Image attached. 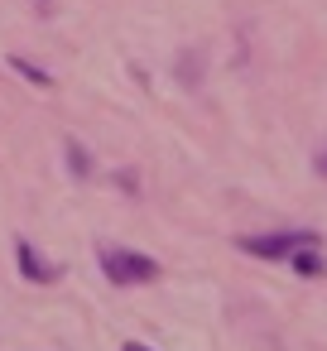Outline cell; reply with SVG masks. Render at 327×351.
<instances>
[{"label":"cell","instance_id":"6da1fadb","mask_svg":"<svg viewBox=\"0 0 327 351\" xmlns=\"http://www.w3.org/2000/svg\"><path fill=\"white\" fill-rule=\"evenodd\" d=\"M101 269L111 284H149L159 279V265L149 255H135V250H101Z\"/></svg>","mask_w":327,"mask_h":351},{"label":"cell","instance_id":"7a4b0ae2","mask_svg":"<svg viewBox=\"0 0 327 351\" xmlns=\"http://www.w3.org/2000/svg\"><path fill=\"white\" fill-rule=\"evenodd\" d=\"M303 245H317V236L313 231H274V236H245L241 241V250L260 255V260H284V255H293Z\"/></svg>","mask_w":327,"mask_h":351},{"label":"cell","instance_id":"3957f363","mask_svg":"<svg viewBox=\"0 0 327 351\" xmlns=\"http://www.w3.org/2000/svg\"><path fill=\"white\" fill-rule=\"evenodd\" d=\"M15 260H20V274H25L29 284H53V279H58V265L39 260V250H34L29 241H15Z\"/></svg>","mask_w":327,"mask_h":351},{"label":"cell","instance_id":"277c9868","mask_svg":"<svg viewBox=\"0 0 327 351\" xmlns=\"http://www.w3.org/2000/svg\"><path fill=\"white\" fill-rule=\"evenodd\" d=\"M293 269L313 279V274H322V255H317L313 245H303V250H293Z\"/></svg>","mask_w":327,"mask_h":351},{"label":"cell","instance_id":"5b68a950","mask_svg":"<svg viewBox=\"0 0 327 351\" xmlns=\"http://www.w3.org/2000/svg\"><path fill=\"white\" fill-rule=\"evenodd\" d=\"M10 68H15V73H20V77H29V82H34V87H49V73H44V68H34V63H29V58H10Z\"/></svg>","mask_w":327,"mask_h":351},{"label":"cell","instance_id":"8992f818","mask_svg":"<svg viewBox=\"0 0 327 351\" xmlns=\"http://www.w3.org/2000/svg\"><path fill=\"white\" fill-rule=\"evenodd\" d=\"M68 159H73V173H77V178H87V173H92V164H87V154H82L77 145H68Z\"/></svg>","mask_w":327,"mask_h":351},{"label":"cell","instance_id":"52a82bcc","mask_svg":"<svg viewBox=\"0 0 327 351\" xmlns=\"http://www.w3.org/2000/svg\"><path fill=\"white\" fill-rule=\"evenodd\" d=\"M121 351H149V346H145V341H125Z\"/></svg>","mask_w":327,"mask_h":351},{"label":"cell","instance_id":"ba28073f","mask_svg":"<svg viewBox=\"0 0 327 351\" xmlns=\"http://www.w3.org/2000/svg\"><path fill=\"white\" fill-rule=\"evenodd\" d=\"M317 169H322V178H327V154H322V159H317Z\"/></svg>","mask_w":327,"mask_h":351}]
</instances>
